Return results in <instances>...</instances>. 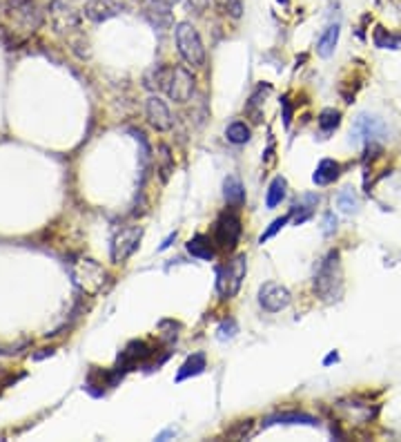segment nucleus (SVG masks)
<instances>
[{
    "label": "nucleus",
    "mask_w": 401,
    "mask_h": 442,
    "mask_svg": "<svg viewBox=\"0 0 401 442\" xmlns=\"http://www.w3.org/2000/svg\"><path fill=\"white\" fill-rule=\"evenodd\" d=\"M290 219H292V212H288V215H283V217H279V219H275V221H272L270 223V228H268V231L259 237V244L263 246L265 244V241L268 239H272V237H275L279 231H281V228L285 226V223H290Z\"/></svg>",
    "instance_id": "24"
},
{
    "label": "nucleus",
    "mask_w": 401,
    "mask_h": 442,
    "mask_svg": "<svg viewBox=\"0 0 401 442\" xmlns=\"http://www.w3.org/2000/svg\"><path fill=\"white\" fill-rule=\"evenodd\" d=\"M337 217H335V212H328V215L323 217V235L325 237H330L333 233H337Z\"/></svg>",
    "instance_id": "26"
},
{
    "label": "nucleus",
    "mask_w": 401,
    "mask_h": 442,
    "mask_svg": "<svg viewBox=\"0 0 401 442\" xmlns=\"http://www.w3.org/2000/svg\"><path fill=\"white\" fill-rule=\"evenodd\" d=\"M205 371V353H192L188 360H185L176 373V382H185L188 378H196Z\"/></svg>",
    "instance_id": "16"
},
{
    "label": "nucleus",
    "mask_w": 401,
    "mask_h": 442,
    "mask_svg": "<svg viewBox=\"0 0 401 442\" xmlns=\"http://www.w3.org/2000/svg\"><path fill=\"white\" fill-rule=\"evenodd\" d=\"M237 322L234 320H223L221 324H219V329H217V333H219V339H232L234 335H237Z\"/></svg>",
    "instance_id": "25"
},
{
    "label": "nucleus",
    "mask_w": 401,
    "mask_h": 442,
    "mask_svg": "<svg viewBox=\"0 0 401 442\" xmlns=\"http://www.w3.org/2000/svg\"><path fill=\"white\" fill-rule=\"evenodd\" d=\"M188 252L196 260H203V262H212L214 260V246H212V239L208 235H196L192 237L188 244H185Z\"/></svg>",
    "instance_id": "15"
},
{
    "label": "nucleus",
    "mask_w": 401,
    "mask_h": 442,
    "mask_svg": "<svg viewBox=\"0 0 401 442\" xmlns=\"http://www.w3.org/2000/svg\"><path fill=\"white\" fill-rule=\"evenodd\" d=\"M337 407L346 413V420H352L354 424H366L375 418V409H370V405H361L357 400H341L337 402Z\"/></svg>",
    "instance_id": "10"
},
{
    "label": "nucleus",
    "mask_w": 401,
    "mask_h": 442,
    "mask_svg": "<svg viewBox=\"0 0 401 442\" xmlns=\"http://www.w3.org/2000/svg\"><path fill=\"white\" fill-rule=\"evenodd\" d=\"M210 3H214V0H188V5L196 11H205L210 7Z\"/></svg>",
    "instance_id": "28"
},
{
    "label": "nucleus",
    "mask_w": 401,
    "mask_h": 442,
    "mask_svg": "<svg viewBox=\"0 0 401 442\" xmlns=\"http://www.w3.org/2000/svg\"><path fill=\"white\" fill-rule=\"evenodd\" d=\"M281 107H283V123L285 127H290V121H292V105L288 103V98H281Z\"/></svg>",
    "instance_id": "27"
},
{
    "label": "nucleus",
    "mask_w": 401,
    "mask_h": 442,
    "mask_svg": "<svg viewBox=\"0 0 401 442\" xmlns=\"http://www.w3.org/2000/svg\"><path fill=\"white\" fill-rule=\"evenodd\" d=\"M174 38L181 59L192 65V67H203L205 65V45L200 40V34L196 32V27L190 23H179L174 27Z\"/></svg>",
    "instance_id": "3"
},
{
    "label": "nucleus",
    "mask_w": 401,
    "mask_h": 442,
    "mask_svg": "<svg viewBox=\"0 0 401 442\" xmlns=\"http://www.w3.org/2000/svg\"><path fill=\"white\" fill-rule=\"evenodd\" d=\"M337 206L346 212V215H352V212L359 210V199H357L354 190L352 188H343L339 194H337Z\"/></svg>",
    "instance_id": "23"
},
{
    "label": "nucleus",
    "mask_w": 401,
    "mask_h": 442,
    "mask_svg": "<svg viewBox=\"0 0 401 442\" xmlns=\"http://www.w3.org/2000/svg\"><path fill=\"white\" fill-rule=\"evenodd\" d=\"M140 237H143V226H123L112 239L114 264H123L127 257H132L140 244Z\"/></svg>",
    "instance_id": "6"
},
{
    "label": "nucleus",
    "mask_w": 401,
    "mask_h": 442,
    "mask_svg": "<svg viewBox=\"0 0 401 442\" xmlns=\"http://www.w3.org/2000/svg\"><path fill=\"white\" fill-rule=\"evenodd\" d=\"M333 362H339V353H337V351H333V353L328 355V358L323 360V364H325V366H328V364H333Z\"/></svg>",
    "instance_id": "29"
},
{
    "label": "nucleus",
    "mask_w": 401,
    "mask_h": 442,
    "mask_svg": "<svg viewBox=\"0 0 401 442\" xmlns=\"http://www.w3.org/2000/svg\"><path fill=\"white\" fill-rule=\"evenodd\" d=\"M85 13H88L94 23H103L112 16H116L119 5L112 3V0H92V3L85 7Z\"/></svg>",
    "instance_id": "13"
},
{
    "label": "nucleus",
    "mask_w": 401,
    "mask_h": 442,
    "mask_svg": "<svg viewBox=\"0 0 401 442\" xmlns=\"http://www.w3.org/2000/svg\"><path fill=\"white\" fill-rule=\"evenodd\" d=\"M223 197H225V202L230 204L232 208H241L243 204H246V188H243V183L239 177L230 175V177H225L223 181Z\"/></svg>",
    "instance_id": "11"
},
{
    "label": "nucleus",
    "mask_w": 401,
    "mask_h": 442,
    "mask_svg": "<svg viewBox=\"0 0 401 442\" xmlns=\"http://www.w3.org/2000/svg\"><path fill=\"white\" fill-rule=\"evenodd\" d=\"M339 123H341V112L335 110V107H325V110L319 114V127H321V130H323L325 134L335 132L337 127H339Z\"/></svg>",
    "instance_id": "21"
},
{
    "label": "nucleus",
    "mask_w": 401,
    "mask_h": 442,
    "mask_svg": "<svg viewBox=\"0 0 401 442\" xmlns=\"http://www.w3.org/2000/svg\"><path fill=\"white\" fill-rule=\"evenodd\" d=\"M285 194H288V181H285L283 177H275L270 183V188H268V197H265V206L268 208H277Z\"/></svg>",
    "instance_id": "18"
},
{
    "label": "nucleus",
    "mask_w": 401,
    "mask_h": 442,
    "mask_svg": "<svg viewBox=\"0 0 401 442\" xmlns=\"http://www.w3.org/2000/svg\"><path fill=\"white\" fill-rule=\"evenodd\" d=\"M250 136H252L250 127H248L246 123H243V121H234V123H230V125H227V130H225V139L230 141V144H234V146H243V144H248Z\"/></svg>",
    "instance_id": "20"
},
{
    "label": "nucleus",
    "mask_w": 401,
    "mask_h": 442,
    "mask_svg": "<svg viewBox=\"0 0 401 442\" xmlns=\"http://www.w3.org/2000/svg\"><path fill=\"white\" fill-rule=\"evenodd\" d=\"M272 424H308V426H317V418L308 416V413H279V416H270L263 426Z\"/></svg>",
    "instance_id": "17"
},
{
    "label": "nucleus",
    "mask_w": 401,
    "mask_h": 442,
    "mask_svg": "<svg viewBox=\"0 0 401 442\" xmlns=\"http://www.w3.org/2000/svg\"><path fill=\"white\" fill-rule=\"evenodd\" d=\"M145 114H148L150 125L154 127L156 132H167V130H172V125H174V117H172L167 103L163 101L161 96H150L148 98Z\"/></svg>",
    "instance_id": "9"
},
{
    "label": "nucleus",
    "mask_w": 401,
    "mask_h": 442,
    "mask_svg": "<svg viewBox=\"0 0 401 442\" xmlns=\"http://www.w3.org/2000/svg\"><path fill=\"white\" fill-rule=\"evenodd\" d=\"M341 175V165L339 161L335 159H323L319 161L317 170H314V175H312V181L317 183V185H330L339 179Z\"/></svg>",
    "instance_id": "12"
},
{
    "label": "nucleus",
    "mask_w": 401,
    "mask_h": 442,
    "mask_svg": "<svg viewBox=\"0 0 401 442\" xmlns=\"http://www.w3.org/2000/svg\"><path fill=\"white\" fill-rule=\"evenodd\" d=\"M339 23L335 25H328L325 27V32L319 36L317 40V54L321 56V59H330V56L335 54L337 50V42H339Z\"/></svg>",
    "instance_id": "14"
},
{
    "label": "nucleus",
    "mask_w": 401,
    "mask_h": 442,
    "mask_svg": "<svg viewBox=\"0 0 401 442\" xmlns=\"http://www.w3.org/2000/svg\"><path fill=\"white\" fill-rule=\"evenodd\" d=\"M385 132H388V127L385 123L379 119V117H372V114H359L350 130V141L357 146V144H375L377 139H381Z\"/></svg>",
    "instance_id": "7"
},
{
    "label": "nucleus",
    "mask_w": 401,
    "mask_h": 442,
    "mask_svg": "<svg viewBox=\"0 0 401 442\" xmlns=\"http://www.w3.org/2000/svg\"><path fill=\"white\" fill-rule=\"evenodd\" d=\"M248 273V257L246 255H237L234 260L219 266L217 270V291L223 299H232L239 295L243 279Z\"/></svg>",
    "instance_id": "4"
},
{
    "label": "nucleus",
    "mask_w": 401,
    "mask_h": 442,
    "mask_svg": "<svg viewBox=\"0 0 401 442\" xmlns=\"http://www.w3.org/2000/svg\"><path fill=\"white\" fill-rule=\"evenodd\" d=\"M156 88H161L174 103H188L194 94V76L185 67H159Z\"/></svg>",
    "instance_id": "2"
},
{
    "label": "nucleus",
    "mask_w": 401,
    "mask_h": 442,
    "mask_svg": "<svg viewBox=\"0 0 401 442\" xmlns=\"http://www.w3.org/2000/svg\"><path fill=\"white\" fill-rule=\"evenodd\" d=\"M174 239H176V233H172V235H169V237L163 241V244H161V248H159V250H165V248H169V246H172V241H174Z\"/></svg>",
    "instance_id": "30"
},
{
    "label": "nucleus",
    "mask_w": 401,
    "mask_h": 442,
    "mask_svg": "<svg viewBox=\"0 0 401 442\" xmlns=\"http://www.w3.org/2000/svg\"><path fill=\"white\" fill-rule=\"evenodd\" d=\"M270 92V85L265 83V85H259V88H256L254 92H252V96H250V101H248V105H246V112L252 117V121L254 123H259L261 121V105H263V101H265V94Z\"/></svg>",
    "instance_id": "19"
},
{
    "label": "nucleus",
    "mask_w": 401,
    "mask_h": 442,
    "mask_svg": "<svg viewBox=\"0 0 401 442\" xmlns=\"http://www.w3.org/2000/svg\"><path fill=\"white\" fill-rule=\"evenodd\" d=\"M372 40H375V45L379 50H401V36H393L390 32H385L383 27H377Z\"/></svg>",
    "instance_id": "22"
},
{
    "label": "nucleus",
    "mask_w": 401,
    "mask_h": 442,
    "mask_svg": "<svg viewBox=\"0 0 401 442\" xmlns=\"http://www.w3.org/2000/svg\"><path fill=\"white\" fill-rule=\"evenodd\" d=\"M314 295L323 302L339 299L343 293V273H341V255L339 250H330L321 262L317 275H314Z\"/></svg>",
    "instance_id": "1"
},
{
    "label": "nucleus",
    "mask_w": 401,
    "mask_h": 442,
    "mask_svg": "<svg viewBox=\"0 0 401 442\" xmlns=\"http://www.w3.org/2000/svg\"><path fill=\"white\" fill-rule=\"evenodd\" d=\"M241 233H243V226H241V217L237 208L225 210L217 219V223H214V241H217V246L221 250H234L241 239Z\"/></svg>",
    "instance_id": "5"
},
{
    "label": "nucleus",
    "mask_w": 401,
    "mask_h": 442,
    "mask_svg": "<svg viewBox=\"0 0 401 442\" xmlns=\"http://www.w3.org/2000/svg\"><path fill=\"white\" fill-rule=\"evenodd\" d=\"M292 293L279 281H265L259 289V306L265 313H281L290 306Z\"/></svg>",
    "instance_id": "8"
}]
</instances>
